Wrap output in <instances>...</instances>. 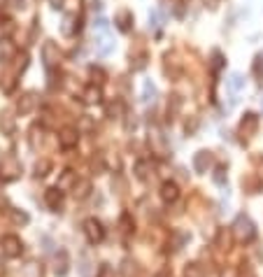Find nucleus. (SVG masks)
<instances>
[{"label": "nucleus", "mask_w": 263, "mask_h": 277, "mask_svg": "<svg viewBox=\"0 0 263 277\" xmlns=\"http://www.w3.org/2000/svg\"><path fill=\"white\" fill-rule=\"evenodd\" d=\"M100 98H103V91H100V86H96V84H89L84 91H82V100H84L86 105H96V102H100Z\"/></svg>", "instance_id": "obj_18"}, {"label": "nucleus", "mask_w": 263, "mask_h": 277, "mask_svg": "<svg viewBox=\"0 0 263 277\" xmlns=\"http://www.w3.org/2000/svg\"><path fill=\"white\" fill-rule=\"evenodd\" d=\"M261 107H263V100H261Z\"/></svg>", "instance_id": "obj_44"}, {"label": "nucleus", "mask_w": 263, "mask_h": 277, "mask_svg": "<svg viewBox=\"0 0 263 277\" xmlns=\"http://www.w3.org/2000/svg\"><path fill=\"white\" fill-rule=\"evenodd\" d=\"M121 231L123 233H130V231H133V226H130V214H123L121 217Z\"/></svg>", "instance_id": "obj_37"}, {"label": "nucleus", "mask_w": 263, "mask_h": 277, "mask_svg": "<svg viewBox=\"0 0 263 277\" xmlns=\"http://www.w3.org/2000/svg\"><path fill=\"white\" fill-rule=\"evenodd\" d=\"M70 272V254L65 249H58V254L54 256V275L65 277Z\"/></svg>", "instance_id": "obj_13"}, {"label": "nucleus", "mask_w": 263, "mask_h": 277, "mask_svg": "<svg viewBox=\"0 0 263 277\" xmlns=\"http://www.w3.org/2000/svg\"><path fill=\"white\" fill-rule=\"evenodd\" d=\"M49 170H51V161H49V158H42V161L35 163V175L37 177H44Z\"/></svg>", "instance_id": "obj_30"}, {"label": "nucleus", "mask_w": 263, "mask_h": 277, "mask_svg": "<svg viewBox=\"0 0 263 277\" xmlns=\"http://www.w3.org/2000/svg\"><path fill=\"white\" fill-rule=\"evenodd\" d=\"M5 68H7V61L0 56V79H3V73H5Z\"/></svg>", "instance_id": "obj_39"}, {"label": "nucleus", "mask_w": 263, "mask_h": 277, "mask_svg": "<svg viewBox=\"0 0 263 277\" xmlns=\"http://www.w3.org/2000/svg\"><path fill=\"white\" fill-rule=\"evenodd\" d=\"M156 96H159V91H156V84H154L152 79H147V82L142 84V96H140V100L145 102V105H149V102L156 100Z\"/></svg>", "instance_id": "obj_20"}, {"label": "nucleus", "mask_w": 263, "mask_h": 277, "mask_svg": "<svg viewBox=\"0 0 263 277\" xmlns=\"http://www.w3.org/2000/svg\"><path fill=\"white\" fill-rule=\"evenodd\" d=\"M161 21H163V19H161V12L159 10H152V12H149V28H159Z\"/></svg>", "instance_id": "obj_34"}, {"label": "nucleus", "mask_w": 263, "mask_h": 277, "mask_svg": "<svg viewBox=\"0 0 263 277\" xmlns=\"http://www.w3.org/2000/svg\"><path fill=\"white\" fill-rule=\"evenodd\" d=\"M0 128L10 135V133H14V117L10 115V112H3L0 115Z\"/></svg>", "instance_id": "obj_29"}, {"label": "nucleus", "mask_w": 263, "mask_h": 277, "mask_svg": "<svg viewBox=\"0 0 263 277\" xmlns=\"http://www.w3.org/2000/svg\"><path fill=\"white\" fill-rule=\"evenodd\" d=\"M147 145H149V149H152L154 156H159V158H168V156H170V147H168V140H165L163 131H161L159 126H149Z\"/></svg>", "instance_id": "obj_2"}, {"label": "nucleus", "mask_w": 263, "mask_h": 277, "mask_svg": "<svg viewBox=\"0 0 263 277\" xmlns=\"http://www.w3.org/2000/svg\"><path fill=\"white\" fill-rule=\"evenodd\" d=\"M75 184H77V177H75L73 170H63V175H61V180H58L56 187L61 189V191H68V189H73Z\"/></svg>", "instance_id": "obj_23"}, {"label": "nucleus", "mask_w": 263, "mask_h": 277, "mask_svg": "<svg viewBox=\"0 0 263 277\" xmlns=\"http://www.w3.org/2000/svg\"><path fill=\"white\" fill-rule=\"evenodd\" d=\"M82 231H84L86 240L91 242V245H100V242L105 240V229H103V224H100L96 217L84 219V224H82Z\"/></svg>", "instance_id": "obj_5"}, {"label": "nucleus", "mask_w": 263, "mask_h": 277, "mask_svg": "<svg viewBox=\"0 0 263 277\" xmlns=\"http://www.w3.org/2000/svg\"><path fill=\"white\" fill-rule=\"evenodd\" d=\"M89 75L93 77V84L98 82V84H103L105 82V73H103V68H96V66H91L89 68Z\"/></svg>", "instance_id": "obj_33"}, {"label": "nucleus", "mask_w": 263, "mask_h": 277, "mask_svg": "<svg viewBox=\"0 0 263 277\" xmlns=\"http://www.w3.org/2000/svg\"><path fill=\"white\" fill-rule=\"evenodd\" d=\"M14 28H17V26H14L12 19L0 21V42H3V40H10V37H12V33H14Z\"/></svg>", "instance_id": "obj_27"}, {"label": "nucleus", "mask_w": 263, "mask_h": 277, "mask_svg": "<svg viewBox=\"0 0 263 277\" xmlns=\"http://www.w3.org/2000/svg\"><path fill=\"white\" fill-rule=\"evenodd\" d=\"M49 3H51L54 10H61V7H63V0H49Z\"/></svg>", "instance_id": "obj_41"}, {"label": "nucleus", "mask_w": 263, "mask_h": 277, "mask_svg": "<svg viewBox=\"0 0 263 277\" xmlns=\"http://www.w3.org/2000/svg\"><path fill=\"white\" fill-rule=\"evenodd\" d=\"M0 252L5 254L7 259H17V256H21L24 254V242H21V238L19 235H12L7 233L0 238Z\"/></svg>", "instance_id": "obj_4"}, {"label": "nucleus", "mask_w": 263, "mask_h": 277, "mask_svg": "<svg viewBox=\"0 0 263 277\" xmlns=\"http://www.w3.org/2000/svg\"><path fill=\"white\" fill-rule=\"evenodd\" d=\"M114 24L121 33H128V30L133 28V12H130V10H119V12L114 14Z\"/></svg>", "instance_id": "obj_17"}, {"label": "nucleus", "mask_w": 263, "mask_h": 277, "mask_svg": "<svg viewBox=\"0 0 263 277\" xmlns=\"http://www.w3.org/2000/svg\"><path fill=\"white\" fill-rule=\"evenodd\" d=\"M96 277H114V270H112V268H110L107 263H103V265H100V270H98V275H96Z\"/></svg>", "instance_id": "obj_36"}, {"label": "nucleus", "mask_w": 263, "mask_h": 277, "mask_svg": "<svg viewBox=\"0 0 263 277\" xmlns=\"http://www.w3.org/2000/svg\"><path fill=\"white\" fill-rule=\"evenodd\" d=\"M121 112H123V107H121V102H119V100L110 105V115H121Z\"/></svg>", "instance_id": "obj_38"}, {"label": "nucleus", "mask_w": 263, "mask_h": 277, "mask_svg": "<svg viewBox=\"0 0 263 277\" xmlns=\"http://www.w3.org/2000/svg\"><path fill=\"white\" fill-rule=\"evenodd\" d=\"M133 173H135V177H138V180H142V182L152 180V177H154V165H152V161H147V158H140V161L135 163Z\"/></svg>", "instance_id": "obj_16"}, {"label": "nucleus", "mask_w": 263, "mask_h": 277, "mask_svg": "<svg viewBox=\"0 0 263 277\" xmlns=\"http://www.w3.org/2000/svg\"><path fill=\"white\" fill-rule=\"evenodd\" d=\"M191 165H193V170H196L198 175H205V173H210L214 165V154L210 149H201L193 154V161H191Z\"/></svg>", "instance_id": "obj_6"}, {"label": "nucleus", "mask_w": 263, "mask_h": 277, "mask_svg": "<svg viewBox=\"0 0 263 277\" xmlns=\"http://www.w3.org/2000/svg\"><path fill=\"white\" fill-rule=\"evenodd\" d=\"M21 173H24V168H21V161H19L14 154H7V156H3V161H0V182H5V184H10V182H17L19 177H21Z\"/></svg>", "instance_id": "obj_3"}, {"label": "nucleus", "mask_w": 263, "mask_h": 277, "mask_svg": "<svg viewBox=\"0 0 263 277\" xmlns=\"http://www.w3.org/2000/svg\"><path fill=\"white\" fill-rule=\"evenodd\" d=\"M159 196H161V200H163L165 205H170V203H175V200L179 198V187L175 184V182H163V184H161Z\"/></svg>", "instance_id": "obj_15"}, {"label": "nucleus", "mask_w": 263, "mask_h": 277, "mask_svg": "<svg viewBox=\"0 0 263 277\" xmlns=\"http://www.w3.org/2000/svg\"><path fill=\"white\" fill-rule=\"evenodd\" d=\"M191 240V235H189V231H182V229H177L175 233H172V249H182L186 242Z\"/></svg>", "instance_id": "obj_24"}, {"label": "nucleus", "mask_w": 263, "mask_h": 277, "mask_svg": "<svg viewBox=\"0 0 263 277\" xmlns=\"http://www.w3.org/2000/svg\"><path fill=\"white\" fill-rule=\"evenodd\" d=\"M77 142H80V131H77V128L65 126L58 133V145H61L63 149H73V147H77Z\"/></svg>", "instance_id": "obj_10"}, {"label": "nucleus", "mask_w": 263, "mask_h": 277, "mask_svg": "<svg viewBox=\"0 0 263 277\" xmlns=\"http://www.w3.org/2000/svg\"><path fill=\"white\" fill-rule=\"evenodd\" d=\"M44 203L49 207L51 212H58L63 207V191L58 187H51L44 191Z\"/></svg>", "instance_id": "obj_12"}, {"label": "nucleus", "mask_w": 263, "mask_h": 277, "mask_svg": "<svg viewBox=\"0 0 263 277\" xmlns=\"http://www.w3.org/2000/svg\"><path fill=\"white\" fill-rule=\"evenodd\" d=\"M35 105H37V96L33 93V91H28V93H21L19 96V100H17V112L19 115H31L33 109H35Z\"/></svg>", "instance_id": "obj_11"}, {"label": "nucleus", "mask_w": 263, "mask_h": 277, "mask_svg": "<svg viewBox=\"0 0 263 277\" xmlns=\"http://www.w3.org/2000/svg\"><path fill=\"white\" fill-rule=\"evenodd\" d=\"M221 277H238V272L228 268V270H224V272H221Z\"/></svg>", "instance_id": "obj_40"}, {"label": "nucleus", "mask_w": 263, "mask_h": 277, "mask_svg": "<svg viewBox=\"0 0 263 277\" xmlns=\"http://www.w3.org/2000/svg\"><path fill=\"white\" fill-rule=\"evenodd\" d=\"M93 47H96V54L110 56L112 51H114V40H112L110 30H105V33H93Z\"/></svg>", "instance_id": "obj_8"}, {"label": "nucleus", "mask_w": 263, "mask_h": 277, "mask_svg": "<svg viewBox=\"0 0 263 277\" xmlns=\"http://www.w3.org/2000/svg\"><path fill=\"white\" fill-rule=\"evenodd\" d=\"M0 161H3V154H0Z\"/></svg>", "instance_id": "obj_43"}, {"label": "nucleus", "mask_w": 263, "mask_h": 277, "mask_svg": "<svg viewBox=\"0 0 263 277\" xmlns=\"http://www.w3.org/2000/svg\"><path fill=\"white\" fill-rule=\"evenodd\" d=\"M42 61H44V66H47V70H51L54 66H58V61H61V51H58L56 42L47 40V42L42 44Z\"/></svg>", "instance_id": "obj_9"}, {"label": "nucleus", "mask_w": 263, "mask_h": 277, "mask_svg": "<svg viewBox=\"0 0 263 277\" xmlns=\"http://www.w3.org/2000/svg\"><path fill=\"white\" fill-rule=\"evenodd\" d=\"M10 217H12V221L17 224V226H26V224L31 221V217H28L24 210H17V207H12V210H10Z\"/></svg>", "instance_id": "obj_28"}, {"label": "nucleus", "mask_w": 263, "mask_h": 277, "mask_svg": "<svg viewBox=\"0 0 263 277\" xmlns=\"http://www.w3.org/2000/svg\"><path fill=\"white\" fill-rule=\"evenodd\" d=\"M258 131V117L254 115V112H247L242 119H240V126H238V133L242 140H251L254 135H256Z\"/></svg>", "instance_id": "obj_7"}, {"label": "nucleus", "mask_w": 263, "mask_h": 277, "mask_svg": "<svg viewBox=\"0 0 263 277\" xmlns=\"http://www.w3.org/2000/svg\"><path fill=\"white\" fill-rule=\"evenodd\" d=\"M93 189H91V182L89 180H77V184L73 187V196L77 200H84V198H89V193H91Z\"/></svg>", "instance_id": "obj_21"}, {"label": "nucleus", "mask_w": 263, "mask_h": 277, "mask_svg": "<svg viewBox=\"0 0 263 277\" xmlns=\"http://www.w3.org/2000/svg\"><path fill=\"white\" fill-rule=\"evenodd\" d=\"M82 28V19L77 17V14H65V19H63V24H61V33L65 37H73L75 33H80Z\"/></svg>", "instance_id": "obj_14"}, {"label": "nucleus", "mask_w": 263, "mask_h": 277, "mask_svg": "<svg viewBox=\"0 0 263 277\" xmlns=\"http://www.w3.org/2000/svg\"><path fill=\"white\" fill-rule=\"evenodd\" d=\"M212 180H214V184L224 187V184H226V165H217V170H214Z\"/></svg>", "instance_id": "obj_32"}, {"label": "nucleus", "mask_w": 263, "mask_h": 277, "mask_svg": "<svg viewBox=\"0 0 263 277\" xmlns=\"http://www.w3.org/2000/svg\"><path fill=\"white\" fill-rule=\"evenodd\" d=\"M91 168H93V173H96V175H100V173L105 170V161H103V156H100V154H98V161H96V158L91 161Z\"/></svg>", "instance_id": "obj_35"}, {"label": "nucleus", "mask_w": 263, "mask_h": 277, "mask_svg": "<svg viewBox=\"0 0 263 277\" xmlns=\"http://www.w3.org/2000/svg\"><path fill=\"white\" fill-rule=\"evenodd\" d=\"M156 277H172V275H170V272H159Z\"/></svg>", "instance_id": "obj_42"}, {"label": "nucleus", "mask_w": 263, "mask_h": 277, "mask_svg": "<svg viewBox=\"0 0 263 277\" xmlns=\"http://www.w3.org/2000/svg\"><path fill=\"white\" fill-rule=\"evenodd\" d=\"M184 277H208V270L198 261H191V263L184 265Z\"/></svg>", "instance_id": "obj_22"}, {"label": "nucleus", "mask_w": 263, "mask_h": 277, "mask_svg": "<svg viewBox=\"0 0 263 277\" xmlns=\"http://www.w3.org/2000/svg\"><path fill=\"white\" fill-rule=\"evenodd\" d=\"M147 51H140V54L130 56V68H133V73H138V70H145L147 68Z\"/></svg>", "instance_id": "obj_26"}, {"label": "nucleus", "mask_w": 263, "mask_h": 277, "mask_svg": "<svg viewBox=\"0 0 263 277\" xmlns=\"http://www.w3.org/2000/svg\"><path fill=\"white\" fill-rule=\"evenodd\" d=\"M121 275L123 277H138L140 275V268H138V263L130 259H123L121 261Z\"/></svg>", "instance_id": "obj_25"}, {"label": "nucleus", "mask_w": 263, "mask_h": 277, "mask_svg": "<svg viewBox=\"0 0 263 277\" xmlns=\"http://www.w3.org/2000/svg\"><path fill=\"white\" fill-rule=\"evenodd\" d=\"M231 235L235 238V242L247 245V242H251L256 238V226H254V221H251L247 214H238L231 226Z\"/></svg>", "instance_id": "obj_1"}, {"label": "nucleus", "mask_w": 263, "mask_h": 277, "mask_svg": "<svg viewBox=\"0 0 263 277\" xmlns=\"http://www.w3.org/2000/svg\"><path fill=\"white\" fill-rule=\"evenodd\" d=\"M251 70H254V75H256L258 79H263V51H258V54L254 56V63H251Z\"/></svg>", "instance_id": "obj_31"}, {"label": "nucleus", "mask_w": 263, "mask_h": 277, "mask_svg": "<svg viewBox=\"0 0 263 277\" xmlns=\"http://www.w3.org/2000/svg\"><path fill=\"white\" fill-rule=\"evenodd\" d=\"M245 77H242V75L240 73H231V77L226 79V86H228V91H231L233 96H238V93H242V91H245Z\"/></svg>", "instance_id": "obj_19"}]
</instances>
